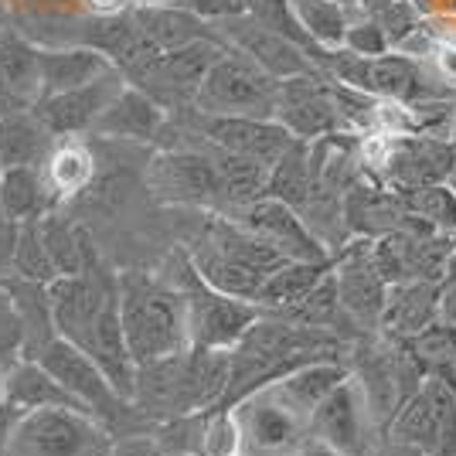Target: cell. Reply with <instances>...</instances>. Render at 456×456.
I'll return each instance as SVG.
<instances>
[{
	"instance_id": "f546056e",
	"label": "cell",
	"mask_w": 456,
	"mask_h": 456,
	"mask_svg": "<svg viewBox=\"0 0 456 456\" xmlns=\"http://www.w3.org/2000/svg\"><path fill=\"white\" fill-rule=\"evenodd\" d=\"M211 160L218 171V184H222V205L228 208H246L252 201L266 198L269 167L259 160H248L242 153H228L222 147H211Z\"/></svg>"
},
{
	"instance_id": "816d5d0a",
	"label": "cell",
	"mask_w": 456,
	"mask_h": 456,
	"mask_svg": "<svg viewBox=\"0 0 456 456\" xmlns=\"http://www.w3.org/2000/svg\"><path fill=\"white\" fill-rule=\"evenodd\" d=\"M171 456H194V453H171Z\"/></svg>"
},
{
	"instance_id": "8d00e7d4",
	"label": "cell",
	"mask_w": 456,
	"mask_h": 456,
	"mask_svg": "<svg viewBox=\"0 0 456 456\" xmlns=\"http://www.w3.org/2000/svg\"><path fill=\"white\" fill-rule=\"evenodd\" d=\"M11 269L20 280H31V283H52L58 280V269L48 256V246L41 239V218H31V222H20L18 225V242H14V259H11Z\"/></svg>"
},
{
	"instance_id": "c3c4849f",
	"label": "cell",
	"mask_w": 456,
	"mask_h": 456,
	"mask_svg": "<svg viewBox=\"0 0 456 456\" xmlns=\"http://www.w3.org/2000/svg\"><path fill=\"white\" fill-rule=\"evenodd\" d=\"M446 140H450V147L456 151V110H453V119H450V134H446Z\"/></svg>"
},
{
	"instance_id": "277c9868",
	"label": "cell",
	"mask_w": 456,
	"mask_h": 456,
	"mask_svg": "<svg viewBox=\"0 0 456 456\" xmlns=\"http://www.w3.org/2000/svg\"><path fill=\"white\" fill-rule=\"evenodd\" d=\"M395 453L456 456V379H426L385 429Z\"/></svg>"
},
{
	"instance_id": "d590c367",
	"label": "cell",
	"mask_w": 456,
	"mask_h": 456,
	"mask_svg": "<svg viewBox=\"0 0 456 456\" xmlns=\"http://www.w3.org/2000/svg\"><path fill=\"white\" fill-rule=\"evenodd\" d=\"M289 4H293L297 20L304 24V31L321 48H327V52L344 48V35L351 24V14L344 7H338L334 0H289Z\"/></svg>"
},
{
	"instance_id": "f907efd6",
	"label": "cell",
	"mask_w": 456,
	"mask_h": 456,
	"mask_svg": "<svg viewBox=\"0 0 456 456\" xmlns=\"http://www.w3.org/2000/svg\"><path fill=\"white\" fill-rule=\"evenodd\" d=\"M0 399H4V381H0Z\"/></svg>"
},
{
	"instance_id": "d4e9b609",
	"label": "cell",
	"mask_w": 456,
	"mask_h": 456,
	"mask_svg": "<svg viewBox=\"0 0 456 456\" xmlns=\"http://www.w3.org/2000/svg\"><path fill=\"white\" fill-rule=\"evenodd\" d=\"M368 93L379 95V99H388V102H402V106L439 99V93H433L426 86L419 61L412 55H405V52H388V55L371 58Z\"/></svg>"
},
{
	"instance_id": "ee69618b",
	"label": "cell",
	"mask_w": 456,
	"mask_h": 456,
	"mask_svg": "<svg viewBox=\"0 0 456 456\" xmlns=\"http://www.w3.org/2000/svg\"><path fill=\"white\" fill-rule=\"evenodd\" d=\"M439 321L456 323V280H443V297H439Z\"/></svg>"
},
{
	"instance_id": "603a6c76",
	"label": "cell",
	"mask_w": 456,
	"mask_h": 456,
	"mask_svg": "<svg viewBox=\"0 0 456 456\" xmlns=\"http://www.w3.org/2000/svg\"><path fill=\"white\" fill-rule=\"evenodd\" d=\"M41 65V95H58L82 89L106 72H113V58L95 52L89 45H76V48H38Z\"/></svg>"
},
{
	"instance_id": "f6af8a7d",
	"label": "cell",
	"mask_w": 456,
	"mask_h": 456,
	"mask_svg": "<svg viewBox=\"0 0 456 456\" xmlns=\"http://www.w3.org/2000/svg\"><path fill=\"white\" fill-rule=\"evenodd\" d=\"M283 456H344V453H338L334 446H327L321 439H310V443H300L297 450H289V453H283Z\"/></svg>"
},
{
	"instance_id": "8992f818",
	"label": "cell",
	"mask_w": 456,
	"mask_h": 456,
	"mask_svg": "<svg viewBox=\"0 0 456 456\" xmlns=\"http://www.w3.org/2000/svg\"><path fill=\"white\" fill-rule=\"evenodd\" d=\"M177 286L184 289V304H188L191 347L232 351V347L252 330V323L266 317V310L259 304L211 289V286L194 273L191 259H184V276H181Z\"/></svg>"
},
{
	"instance_id": "ac0fdd59",
	"label": "cell",
	"mask_w": 456,
	"mask_h": 456,
	"mask_svg": "<svg viewBox=\"0 0 456 456\" xmlns=\"http://www.w3.org/2000/svg\"><path fill=\"white\" fill-rule=\"evenodd\" d=\"M235 416L242 422V436L252 453L283 456L297 450L306 433V419H300L293 409H286L269 388L248 395L242 405H235Z\"/></svg>"
},
{
	"instance_id": "bcb514c9",
	"label": "cell",
	"mask_w": 456,
	"mask_h": 456,
	"mask_svg": "<svg viewBox=\"0 0 456 456\" xmlns=\"http://www.w3.org/2000/svg\"><path fill=\"white\" fill-rule=\"evenodd\" d=\"M439 65H443V76L450 82V89H456V52L453 48H446L443 55H439Z\"/></svg>"
},
{
	"instance_id": "2e32d148",
	"label": "cell",
	"mask_w": 456,
	"mask_h": 456,
	"mask_svg": "<svg viewBox=\"0 0 456 456\" xmlns=\"http://www.w3.org/2000/svg\"><path fill=\"white\" fill-rule=\"evenodd\" d=\"M126 86H130V78L123 76L119 69H113V72H106L102 78L82 86V89L58 93V95H41L38 102H35V116L48 126L52 136L93 134L95 119L106 113V106H110Z\"/></svg>"
},
{
	"instance_id": "9c48e42d",
	"label": "cell",
	"mask_w": 456,
	"mask_h": 456,
	"mask_svg": "<svg viewBox=\"0 0 456 456\" xmlns=\"http://www.w3.org/2000/svg\"><path fill=\"white\" fill-rule=\"evenodd\" d=\"M147 188L164 205L211 208L222 205V184L211 153L201 151H164L147 167Z\"/></svg>"
},
{
	"instance_id": "4316f807",
	"label": "cell",
	"mask_w": 456,
	"mask_h": 456,
	"mask_svg": "<svg viewBox=\"0 0 456 456\" xmlns=\"http://www.w3.org/2000/svg\"><path fill=\"white\" fill-rule=\"evenodd\" d=\"M338 269V256L323 259V263H297V259H286L283 266L269 276L256 304L263 306L266 314H280V310H289L293 304H300L306 293H314L317 286Z\"/></svg>"
},
{
	"instance_id": "8fae6325",
	"label": "cell",
	"mask_w": 456,
	"mask_h": 456,
	"mask_svg": "<svg viewBox=\"0 0 456 456\" xmlns=\"http://www.w3.org/2000/svg\"><path fill=\"white\" fill-rule=\"evenodd\" d=\"M228 45L222 38H201L191 41L184 48H171L153 61L143 76L134 78V86H140L143 93H151L160 106L164 102H194V95L201 89L205 76L211 72V65L222 58Z\"/></svg>"
},
{
	"instance_id": "b9f144b4",
	"label": "cell",
	"mask_w": 456,
	"mask_h": 456,
	"mask_svg": "<svg viewBox=\"0 0 456 456\" xmlns=\"http://www.w3.org/2000/svg\"><path fill=\"white\" fill-rule=\"evenodd\" d=\"M174 7H184L201 20H228L248 14V0H174Z\"/></svg>"
},
{
	"instance_id": "7402d4cb",
	"label": "cell",
	"mask_w": 456,
	"mask_h": 456,
	"mask_svg": "<svg viewBox=\"0 0 456 456\" xmlns=\"http://www.w3.org/2000/svg\"><path fill=\"white\" fill-rule=\"evenodd\" d=\"M164 126V106L143 93L140 86H126L95 119L93 134L106 140H153Z\"/></svg>"
},
{
	"instance_id": "ba28073f",
	"label": "cell",
	"mask_w": 456,
	"mask_h": 456,
	"mask_svg": "<svg viewBox=\"0 0 456 456\" xmlns=\"http://www.w3.org/2000/svg\"><path fill=\"white\" fill-rule=\"evenodd\" d=\"M235 222L248 228L256 239H263L266 246L276 248L283 259L323 263V259L338 256L314 228L306 225V218L300 211L293 205H286V201H276V198H259L246 208H235Z\"/></svg>"
},
{
	"instance_id": "60d3db41",
	"label": "cell",
	"mask_w": 456,
	"mask_h": 456,
	"mask_svg": "<svg viewBox=\"0 0 456 456\" xmlns=\"http://www.w3.org/2000/svg\"><path fill=\"white\" fill-rule=\"evenodd\" d=\"M375 20L385 28L392 45H405L419 31V7L412 0H392Z\"/></svg>"
},
{
	"instance_id": "f1b7e54d",
	"label": "cell",
	"mask_w": 456,
	"mask_h": 456,
	"mask_svg": "<svg viewBox=\"0 0 456 456\" xmlns=\"http://www.w3.org/2000/svg\"><path fill=\"white\" fill-rule=\"evenodd\" d=\"M0 89L20 106H35L41 99L38 48L20 35H0Z\"/></svg>"
},
{
	"instance_id": "d6986e66",
	"label": "cell",
	"mask_w": 456,
	"mask_h": 456,
	"mask_svg": "<svg viewBox=\"0 0 456 456\" xmlns=\"http://www.w3.org/2000/svg\"><path fill=\"white\" fill-rule=\"evenodd\" d=\"M0 381H4V402L14 405L20 416L38 412V409H78V412H89V409H86L45 364L35 362V358L14 362L7 375H0Z\"/></svg>"
},
{
	"instance_id": "52a82bcc",
	"label": "cell",
	"mask_w": 456,
	"mask_h": 456,
	"mask_svg": "<svg viewBox=\"0 0 456 456\" xmlns=\"http://www.w3.org/2000/svg\"><path fill=\"white\" fill-rule=\"evenodd\" d=\"M371 164L385 188L405 191L450 181L456 167V151L443 136L395 134L385 140V147L371 157Z\"/></svg>"
},
{
	"instance_id": "6da1fadb",
	"label": "cell",
	"mask_w": 456,
	"mask_h": 456,
	"mask_svg": "<svg viewBox=\"0 0 456 456\" xmlns=\"http://www.w3.org/2000/svg\"><path fill=\"white\" fill-rule=\"evenodd\" d=\"M116 293L123 334L136 364H151L188 351V304L181 286L130 269L116 276Z\"/></svg>"
},
{
	"instance_id": "7bdbcfd3",
	"label": "cell",
	"mask_w": 456,
	"mask_h": 456,
	"mask_svg": "<svg viewBox=\"0 0 456 456\" xmlns=\"http://www.w3.org/2000/svg\"><path fill=\"white\" fill-rule=\"evenodd\" d=\"M106 456H160V450L153 443V433H136V436L116 439Z\"/></svg>"
},
{
	"instance_id": "f5cc1de1",
	"label": "cell",
	"mask_w": 456,
	"mask_h": 456,
	"mask_svg": "<svg viewBox=\"0 0 456 456\" xmlns=\"http://www.w3.org/2000/svg\"><path fill=\"white\" fill-rule=\"evenodd\" d=\"M0 35H4V31H0Z\"/></svg>"
},
{
	"instance_id": "836d02e7",
	"label": "cell",
	"mask_w": 456,
	"mask_h": 456,
	"mask_svg": "<svg viewBox=\"0 0 456 456\" xmlns=\"http://www.w3.org/2000/svg\"><path fill=\"white\" fill-rule=\"evenodd\" d=\"M136 24L143 28V35L153 38L164 52H171V48H184L191 41H201V38H218V35H211L208 24L198 18V14H191L184 7H147V11H140L136 14Z\"/></svg>"
},
{
	"instance_id": "d6a6232c",
	"label": "cell",
	"mask_w": 456,
	"mask_h": 456,
	"mask_svg": "<svg viewBox=\"0 0 456 456\" xmlns=\"http://www.w3.org/2000/svg\"><path fill=\"white\" fill-rule=\"evenodd\" d=\"M41 171H45L48 191H52V198H55V205H58V201L76 198L78 191H86L93 184L95 157L86 143L69 140V143H58L55 151L48 153V160H45Z\"/></svg>"
},
{
	"instance_id": "4dcf8cb0",
	"label": "cell",
	"mask_w": 456,
	"mask_h": 456,
	"mask_svg": "<svg viewBox=\"0 0 456 456\" xmlns=\"http://www.w3.org/2000/svg\"><path fill=\"white\" fill-rule=\"evenodd\" d=\"M314 160H310V143L306 140H293V147L269 167V184H266V198H276V201H286L297 211L306 208L310 194H314Z\"/></svg>"
},
{
	"instance_id": "7a4b0ae2",
	"label": "cell",
	"mask_w": 456,
	"mask_h": 456,
	"mask_svg": "<svg viewBox=\"0 0 456 456\" xmlns=\"http://www.w3.org/2000/svg\"><path fill=\"white\" fill-rule=\"evenodd\" d=\"M188 259L194 273L218 293L252 300L259 289L286 259L263 239H256L248 228H242L235 218L211 215L198 239L188 246Z\"/></svg>"
},
{
	"instance_id": "f35d334b",
	"label": "cell",
	"mask_w": 456,
	"mask_h": 456,
	"mask_svg": "<svg viewBox=\"0 0 456 456\" xmlns=\"http://www.w3.org/2000/svg\"><path fill=\"white\" fill-rule=\"evenodd\" d=\"M246 436L235 409H208L201 429V456H242Z\"/></svg>"
},
{
	"instance_id": "4fadbf2b",
	"label": "cell",
	"mask_w": 456,
	"mask_h": 456,
	"mask_svg": "<svg viewBox=\"0 0 456 456\" xmlns=\"http://www.w3.org/2000/svg\"><path fill=\"white\" fill-rule=\"evenodd\" d=\"M338 293L344 314L358 327H381V314L388 304V289L375 263H371V239H351L338 248Z\"/></svg>"
},
{
	"instance_id": "44dd1931",
	"label": "cell",
	"mask_w": 456,
	"mask_h": 456,
	"mask_svg": "<svg viewBox=\"0 0 456 456\" xmlns=\"http://www.w3.org/2000/svg\"><path fill=\"white\" fill-rule=\"evenodd\" d=\"M439 297H443V280H409L392 286L381 314L385 338H412L439 321Z\"/></svg>"
},
{
	"instance_id": "ab89813d",
	"label": "cell",
	"mask_w": 456,
	"mask_h": 456,
	"mask_svg": "<svg viewBox=\"0 0 456 456\" xmlns=\"http://www.w3.org/2000/svg\"><path fill=\"white\" fill-rule=\"evenodd\" d=\"M344 48L354 52V55L379 58V55H388V52H392V41H388V35H385V28H381L379 20L362 18V20H351V24H347Z\"/></svg>"
},
{
	"instance_id": "5b68a950",
	"label": "cell",
	"mask_w": 456,
	"mask_h": 456,
	"mask_svg": "<svg viewBox=\"0 0 456 456\" xmlns=\"http://www.w3.org/2000/svg\"><path fill=\"white\" fill-rule=\"evenodd\" d=\"M116 436L89 412L38 409L20 416L7 456H106Z\"/></svg>"
},
{
	"instance_id": "3957f363",
	"label": "cell",
	"mask_w": 456,
	"mask_h": 456,
	"mask_svg": "<svg viewBox=\"0 0 456 456\" xmlns=\"http://www.w3.org/2000/svg\"><path fill=\"white\" fill-rule=\"evenodd\" d=\"M194 110L208 116H266V119H276L280 78H273L266 69H259L242 52L225 48L194 95Z\"/></svg>"
},
{
	"instance_id": "5bb4252c",
	"label": "cell",
	"mask_w": 456,
	"mask_h": 456,
	"mask_svg": "<svg viewBox=\"0 0 456 456\" xmlns=\"http://www.w3.org/2000/svg\"><path fill=\"white\" fill-rule=\"evenodd\" d=\"M276 119L283 123L297 140H321V136L341 134L344 116L330 95L327 76H297L280 82V110Z\"/></svg>"
},
{
	"instance_id": "e575fe53",
	"label": "cell",
	"mask_w": 456,
	"mask_h": 456,
	"mask_svg": "<svg viewBox=\"0 0 456 456\" xmlns=\"http://www.w3.org/2000/svg\"><path fill=\"white\" fill-rule=\"evenodd\" d=\"M402 201V208L409 215L422 218L426 225H433L443 235L456 239V188L450 181L443 184H422V188H405L395 191Z\"/></svg>"
},
{
	"instance_id": "7c38bea8",
	"label": "cell",
	"mask_w": 456,
	"mask_h": 456,
	"mask_svg": "<svg viewBox=\"0 0 456 456\" xmlns=\"http://www.w3.org/2000/svg\"><path fill=\"white\" fill-rule=\"evenodd\" d=\"M116 297V276L99 266L93 273L78 276H58L48 283V300H52V321L55 334L72 344H82L93 330L99 314Z\"/></svg>"
},
{
	"instance_id": "ffe728a7",
	"label": "cell",
	"mask_w": 456,
	"mask_h": 456,
	"mask_svg": "<svg viewBox=\"0 0 456 456\" xmlns=\"http://www.w3.org/2000/svg\"><path fill=\"white\" fill-rule=\"evenodd\" d=\"M351 375H354V371H351L341 358H323V362L300 364L297 371H289V375H283L280 381H273L269 392L283 402L286 409H293L297 416L310 422L314 409H317L338 385H344V381L351 379Z\"/></svg>"
},
{
	"instance_id": "83f0119b",
	"label": "cell",
	"mask_w": 456,
	"mask_h": 456,
	"mask_svg": "<svg viewBox=\"0 0 456 456\" xmlns=\"http://www.w3.org/2000/svg\"><path fill=\"white\" fill-rule=\"evenodd\" d=\"M55 211V198L48 191L41 167H4L0 171V215L11 222H31Z\"/></svg>"
},
{
	"instance_id": "681fc988",
	"label": "cell",
	"mask_w": 456,
	"mask_h": 456,
	"mask_svg": "<svg viewBox=\"0 0 456 456\" xmlns=\"http://www.w3.org/2000/svg\"><path fill=\"white\" fill-rule=\"evenodd\" d=\"M450 184H453V188H456V167H453V177H450Z\"/></svg>"
},
{
	"instance_id": "484cf974",
	"label": "cell",
	"mask_w": 456,
	"mask_h": 456,
	"mask_svg": "<svg viewBox=\"0 0 456 456\" xmlns=\"http://www.w3.org/2000/svg\"><path fill=\"white\" fill-rule=\"evenodd\" d=\"M41 239L48 246V256L55 263L58 276H78V273H93L102 266L89 232L82 225H72L58 211L41 215Z\"/></svg>"
},
{
	"instance_id": "74e56055",
	"label": "cell",
	"mask_w": 456,
	"mask_h": 456,
	"mask_svg": "<svg viewBox=\"0 0 456 456\" xmlns=\"http://www.w3.org/2000/svg\"><path fill=\"white\" fill-rule=\"evenodd\" d=\"M248 14L259 20V24H266V28H273V31L286 35L289 41H297V45H300L314 61L323 55L321 45L310 38V35L304 31V24L297 20L289 0H248Z\"/></svg>"
},
{
	"instance_id": "7dc6e473",
	"label": "cell",
	"mask_w": 456,
	"mask_h": 456,
	"mask_svg": "<svg viewBox=\"0 0 456 456\" xmlns=\"http://www.w3.org/2000/svg\"><path fill=\"white\" fill-rule=\"evenodd\" d=\"M334 4H338V7H344V11H347V14H351V11H358V7H362V0H334Z\"/></svg>"
},
{
	"instance_id": "30bf717a",
	"label": "cell",
	"mask_w": 456,
	"mask_h": 456,
	"mask_svg": "<svg viewBox=\"0 0 456 456\" xmlns=\"http://www.w3.org/2000/svg\"><path fill=\"white\" fill-rule=\"evenodd\" d=\"M218 24V38L225 41L228 48L242 52L252 58L259 69H266L273 78H297V76H321L317 61L306 55L297 41H289L286 35L273 31L266 24L252 18V14H239V18L215 20Z\"/></svg>"
},
{
	"instance_id": "1f68e13d",
	"label": "cell",
	"mask_w": 456,
	"mask_h": 456,
	"mask_svg": "<svg viewBox=\"0 0 456 456\" xmlns=\"http://www.w3.org/2000/svg\"><path fill=\"white\" fill-rule=\"evenodd\" d=\"M419 364L422 379H456V323L433 321L412 338H395Z\"/></svg>"
},
{
	"instance_id": "cb8c5ba5",
	"label": "cell",
	"mask_w": 456,
	"mask_h": 456,
	"mask_svg": "<svg viewBox=\"0 0 456 456\" xmlns=\"http://www.w3.org/2000/svg\"><path fill=\"white\" fill-rule=\"evenodd\" d=\"M55 136L31 110L0 116V171L4 167H45Z\"/></svg>"
},
{
	"instance_id": "e0dca14e",
	"label": "cell",
	"mask_w": 456,
	"mask_h": 456,
	"mask_svg": "<svg viewBox=\"0 0 456 456\" xmlns=\"http://www.w3.org/2000/svg\"><path fill=\"white\" fill-rule=\"evenodd\" d=\"M368 419H371V412H368L362 381L351 375L314 409V416L306 422V433L327 446H334L344 456H362L364 439H368L364 436Z\"/></svg>"
},
{
	"instance_id": "9a60e30c",
	"label": "cell",
	"mask_w": 456,
	"mask_h": 456,
	"mask_svg": "<svg viewBox=\"0 0 456 456\" xmlns=\"http://www.w3.org/2000/svg\"><path fill=\"white\" fill-rule=\"evenodd\" d=\"M198 130L208 136L211 147H222L228 153H242L248 160H259L273 167L283 157L297 136L286 130L280 119L266 116H208L198 113Z\"/></svg>"
}]
</instances>
